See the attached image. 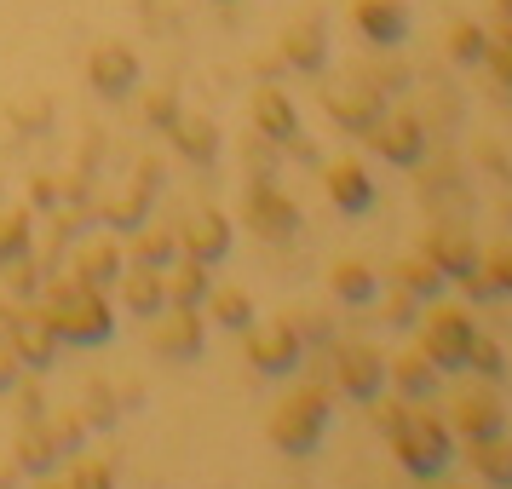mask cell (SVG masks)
Returning a JSON list of instances; mask_svg holds the SVG:
<instances>
[{
	"label": "cell",
	"instance_id": "obj_1",
	"mask_svg": "<svg viewBox=\"0 0 512 489\" xmlns=\"http://www.w3.org/2000/svg\"><path fill=\"white\" fill-rule=\"evenodd\" d=\"M41 294H47L52 317H58V340H70V346H104L116 334L110 300H104V288H93V282H75L70 271L64 277L47 271L41 277Z\"/></svg>",
	"mask_w": 512,
	"mask_h": 489
},
{
	"label": "cell",
	"instance_id": "obj_2",
	"mask_svg": "<svg viewBox=\"0 0 512 489\" xmlns=\"http://www.w3.org/2000/svg\"><path fill=\"white\" fill-rule=\"evenodd\" d=\"M392 455L409 478H420V484H432V478L449 472V461H455V432L443 426L438 409H426V397L403 409V426L392 432Z\"/></svg>",
	"mask_w": 512,
	"mask_h": 489
},
{
	"label": "cell",
	"instance_id": "obj_3",
	"mask_svg": "<svg viewBox=\"0 0 512 489\" xmlns=\"http://www.w3.org/2000/svg\"><path fill=\"white\" fill-rule=\"evenodd\" d=\"M420 340L415 346L426 351V363L438 374H461L466 369V346H472V334H478V323H472V311L466 305H443V300H426L420 305Z\"/></svg>",
	"mask_w": 512,
	"mask_h": 489
},
{
	"label": "cell",
	"instance_id": "obj_4",
	"mask_svg": "<svg viewBox=\"0 0 512 489\" xmlns=\"http://www.w3.org/2000/svg\"><path fill=\"white\" fill-rule=\"evenodd\" d=\"M328 386H300V392H288L271 409V443H277L282 455H317V443H323V426H328Z\"/></svg>",
	"mask_w": 512,
	"mask_h": 489
},
{
	"label": "cell",
	"instance_id": "obj_5",
	"mask_svg": "<svg viewBox=\"0 0 512 489\" xmlns=\"http://www.w3.org/2000/svg\"><path fill=\"white\" fill-rule=\"evenodd\" d=\"M6 346L18 351V363H24L29 374H47L52 363H58V317H52V305L41 300H12V311H6Z\"/></svg>",
	"mask_w": 512,
	"mask_h": 489
},
{
	"label": "cell",
	"instance_id": "obj_6",
	"mask_svg": "<svg viewBox=\"0 0 512 489\" xmlns=\"http://www.w3.org/2000/svg\"><path fill=\"white\" fill-rule=\"evenodd\" d=\"M443 426L455 432V438H489V432H507V409H501V392H495V380H466L455 386L449 397V409H443Z\"/></svg>",
	"mask_w": 512,
	"mask_h": 489
},
{
	"label": "cell",
	"instance_id": "obj_7",
	"mask_svg": "<svg viewBox=\"0 0 512 489\" xmlns=\"http://www.w3.org/2000/svg\"><path fill=\"white\" fill-rule=\"evenodd\" d=\"M150 346H156V357H167V363H196L202 346H208V317H202V305H162L156 323H150Z\"/></svg>",
	"mask_w": 512,
	"mask_h": 489
},
{
	"label": "cell",
	"instance_id": "obj_8",
	"mask_svg": "<svg viewBox=\"0 0 512 489\" xmlns=\"http://www.w3.org/2000/svg\"><path fill=\"white\" fill-rule=\"evenodd\" d=\"M248 363L259 374H294L305 357V334L294 323H248Z\"/></svg>",
	"mask_w": 512,
	"mask_h": 489
},
{
	"label": "cell",
	"instance_id": "obj_9",
	"mask_svg": "<svg viewBox=\"0 0 512 489\" xmlns=\"http://www.w3.org/2000/svg\"><path fill=\"white\" fill-rule=\"evenodd\" d=\"M357 139L369 144V150H380V156H386V162H397V167H415L420 156H426V127H420V116H409V110L369 121Z\"/></svg>",
	"mask_w": 512,
	"mask_h": 489
},
{
	"label": "cell",
	"instance_id": "obj_10",
	"mask_svg": "<svg viewBox=\"0 0 512 489\" xmlns=\"http://www.w3.org/2000/svg\"><path fill=\"white\" fill-rule=\"evenodd\" d=\"M242 219H248L265 242H282V236L300 231V208H294V196H288V190H277L271 179H254V185H248Z\"/></svg>",
	"mask_w": 512,
	"mask_h": 489
},
{
	"label": "cell",
	"instance_id": "obj_11",
	"mask_svg": "<svg viewBox=\"0 0 512 489\" xmlns=\"http://www.w3.org/2000/svg\"><path fill=\"white\" fill-rule=\"evenodd\" d=\"M127 271V248H121L116 231H93V236H75V254H70V277L75 282H93V288H110V282Z\"/></svg>",
	"mask_w": 512,
	"mask_h": 489
},
{
	"label": "cell",
	"instance_id": "obj_12",
	"mask_svg": "<svg viewBox=\"0 0 512 489\" xmlns=\"http://www.w3.org/2000/svg\"><path fill=\"white\" fill-rule=\"evenodd\" d=\"M334 386L346 397H357V403H369V397L386 392V357L374 346H334Z\"/></svg>",
	"mask_w": 512,
	"mask_h": 489
},
{
	"label": "cell",
	"instance_id": "obj_13",
	"mask_svg": "<svg viewBox=\"0 0 512 489\" xmlns=\"http://www.w3.org/2000/svg\"><path fill=\"white\" fill-rule=\"evenodd\" d=\"M87 87L104 98H127L139 87V52L121 47V41H98L87 52Z\"/></svg>",
	"mask_w": 512,
	"mask_h": 489
},
{
	"label": "cell",
	"instance_id": "obj_14",
	"mask_svg": "<svg viewBox=\"0 0 512 489\" xmlns=\"http://www.w3.org/2000/svg\"><path fill=\"white\" fill-rule=\"evenodd\" d=\"M173 236H179V254L196 259V265H219L231 254V219L219 208H196L185 225H173Z\"/></svg>",
	"mask_w": 512,
	"mask_h": 489
},
{
	"label": "cell",
	"instance_id": "obj_15",
	"mask_svg": "<svg viewBox=\"0 0 512 489\" xmlns=\"http://www.w3.org/2000/svg\"><path fill=\"white\" fill-rule=\"evenodd\" d=\"M420 254L432 259L443 271V282H461L472 277L478 265H484V254H478V242L461 231V225H438V231H426V242H420Z\"/></svg>",
	"mask_w": 512,
	"mask_h": 489
},
{
	"label": "cell",
	"instance_id": "obj_16",
	"mask_svg": "<svg viewBox=\"0 0 512 489\" xmlns=\"http://www.w3.org/2000/svg\"><path fill=\"white\" fill-rule=\"evenodd\" d=\"M323 190L340 213H369L374 208V179L357 156H334V162L323 167Z\"/></svg>",
	"mask_w": 512,
	"mask_h": 489
},
{
	"label": "cell",
	"instance_id": "obj_17",
	"mask_svg": "<svg viewBox=\"0 0 512 489\" xmlns=\"http://www.w3.org/2000/svg\"><path fill=\"white\" fill-rule=\"evenodd\" d=\"M351 24L363 29V41L392 52L409 35V6L403 0H351Z\"/></svg>",
	"mask_w": 512,
	"mask_h": 489
},
{
	"label": "cell",
	"instance_id": "obj_18",
	"mask_svg": "<svg viewBox=\"0 0 512 489\" xmlns=\"http://www.w3.org/2000/svg\"><path fill=\"white\" fill-rule=\"evenodd\" d=\"M282 58H288V70H305V75H317L328 64V29L317 12H300L282 29Z\"/></svg>",
	"mask_w": 512,
	"mask_h": 489
},
{
	"label": "cell",
	"instance_id": "obj_19",
	"mask_svg": "<svg viewBox=\"0 0 512 489\" xmlns=\"http://www.w3.org/2000/svg\"><path fill=\"white\" fill-rule=\"evenodd\" d=\"M167 139H173V150L196 167H208L213 156H219V127H213V116H202V110H179L173 127H167Z\"/></svg>",
	"mask_w": 512,
	"mask_h": 489
},
{
	"label": "cell",
	"instance_id": "obj_20",
	"mask_svg": "<svg viewBox=\"0 0 512 489\" xmlns=\"http://www.w3.org/2000/svg\"><path fill=\"white\" fill-rule=\"evenodd\" d=\"M466 466H472V478H484L489 489H512V438L507 432L466 438Z\"/></svg>",
	"mask_w": 512,
	"mask_h": 489
},
{
	"label": "cell",
	"instance_id": "obj_21",
	"mask_svg": "<svg viewBox=\"0 0 512 489\" xmlns=\"http://www.w3.org/2000/svg\"><path fill=\"white\" fill-rule=\"evenodd\" d=\"M116 288H121V305H127L133 317H144V323H150V317L167 305L162 265H127V271L116 277Z\"/></svg>",
	"mask_w": 512,
	"mask_h": 489
},
{
	"label": "cell",
	"instance_id": "obj_22",
	"mask_svg": "<svg viewBox=\"0 0 512 489\" xmlns=\"http://www.w3.org/2000/svg\"><path fill=\"white\" fill-rule=\"evenodd\" d=\"M254 127H259V139L288 144L294 133H300V110H294V98L282 93V87H259L254 93Z\"/></svg>",
	"mask_w": 512,
	"mask_h": 489
},
{
	"label": "cell",
	"instance_id": "obj_23",
	"mask_svg": "<svg viewBox=\"0 0 512 489\" xmlns=\"http://www.w3.org/2000/svg\"><path fill=\"white\" fill-rule=\"evenodd\" d=\"M386 380H392L397 397H409V403H420V397L438 392V369L426 363V351H420V346H409V351H397V357H386Z\"/></svg>",
	"mask_w": 512,
	"mask_h": 489
},
{
	"label": "cell",
	"instance_id": "obj_24",
	"mask_svg": "<svg viewBox=\"0 0 512 489\" xmlns=\"http://www.w3.org/2000/svg\"><path fill=\"white\" fill-rule=\"evenodd\" d=\"M12 461H18V472H29V478H41V472H58V443H52L47 420H24V432H18V443H12Z\"/></svg>",
	"mask_w": 512,
	"mask_h": 489
},
{
	"label": "cell",
	"instance_id": "obj_25",
	"mask_svg": "<svg viewBox=\"0 0 512 489\" xmlns=\"http://www.w3.org/2000/svg\"><path fill=\"white\" fill-rule=\"evenodd\" d=\"M323 104L346 133H363L369 121H380V93L374 87H334V93H323Z\"/></svg>",
	"mask_w": 512,
	"mask_h": 489
},
{
	"label": "cell",
	"instance_id": "obj_26",
	"mask_svg": "<svg viewBox=\"0 0 512 489\" xmlns=\"http://www.w3.org/2000/svg\"><path fill=\"white\" fill-rule=\"evenodd\" d=\"M127 265H167V259H179V236H173V225H133L127 231Z\"/></svg>",
	"mask_w": 512,
	"mask_h": 489
},
{
	"label": "cell",
	"instance_id": "obj_27",
	"mask_svg": "<svg viewBox=\"0 0 512 489\" xmlns=\"http://www.w3.org/2000/svg\"><path fill=\"white\" fill-rule=\"evenodd\" d=\"M162 282H167V305H202L208 288H213L208 265H196V259H185V254L162 265Z\"/></svg>",
	"mask_w": 512,
	"mask_h": 489
},
{
	"label": "cell",
	"instance_id": "obj_28",
	"mask_svg": "<svg viewBox=\"0 0 512 489\" xmlns=\"http://www.w3.org/2000/svg\"><path fill=\"white\" fill-rule=\"evenodd\" d=\"M328 288H334V300H346V305H369L380 294V277L363 259H334L328 265Z\"/></svg>",
	"mask_w": 512,
	"mask_h": 489
},
{
	"label": "cell",
	"instance_id": "obj_29",
	"mask_svg": "<svg viewBox=\"0 0 512 489\" xmlns=\"http://www.w3.org/2000/svg\"><path fill=\"white\" fill-rule=\"evenodd\" d=\"M150 196H156V190L127 185V190H116V196H104V202H98V219H104L110 231H133V225L150 219Z\"/></svg>",
	"mask_w": 512,
	"mask_h": 489
},
{
	"label": "cell",
	"instance_id": "obj_30",
	"mask_svg": "<svg viewBox=\"0 0 512 489\" xmlns=\"http://www.w3.org/2000/svg\"><path fill=\"white\" fill-rule=\"evenodd\" d=\"M202 317H208V323H219V328H236V334H242V328L254 323V300H248V288H231V282H225V288H208V300H202Z\"/></svg>",
	"mask_w": 512,
	"mask_h": 489
},
{
	"label": "cell",
	"instance_id": "obj_31",
	"mask_svg": "<svg viewBox=\"0 0 512 489\" xmlns=\"http://www.w3.org/2000/svg\"><path fill=\"white\" fill-rule=\"evenodd\" d=\"M392 282L403 288V294H415L420 305L443 294V271H438V265H432L426 254H403V259L392 265Z\"/></svg>",
	"mask_w": 512,
	"mask_h": 489
},
{
	"label": "cell",
	"instance_id": "obj_32",
	"mask_svg": "<svg viewBox=\"0 0 512 489\" xmlns=\"http://www.w3.org/2000/svg\"><path fill=\"white\" fill-rule=\"evenodd\" d=\"M35 248V208H0V265Z\"/></svg>",
	"mask_w": 512,
	"mask_h": 489
},
{
	"label": "cell",
	"instance_id": "obj_33",
	"mask_svg": "<svg viewBox=\"0 0 512 489\" xmlns=\"http://www.w3.org/2000/svg\"><path fill=\"white\" fill-rule=\"evenodd\" d=\"M41 277H47V271H41L35 254H18V259L0 265V288H6L12 300H35V294H41Z\"/></svg>",
	"mask_w": 512,
	"mask_h": 489
},
{
	"label": "cell",
	"instance_id": "obj_34",
	"mask_svg": "<svg viewBox=\"0 0 512 489\" xmlns=\"http://www.w3.org/2000/svg\"><path fill=\"white\" fill-rule=\"evenodd\" d=\"M81 420H87V432H110L121 420V403H116V392L110 386H98V380H87V392H81Z\"/></svg>",
	"mask_w": 512,
	"mask_h": 489
},
{
	"label": "cell",
	"instance_id": "obj_35",
	"mask_svg": "<svg viewBox=\"0 0 512 489\" xmlns=\"http://www.w3.org/2000/svg\"><path fill=\"white\" fill-rule=\"evenodd\" d=\"M41 420H47V432H52V443H58V455H64V461L81 455V443H87V420H81L75 403H64V409H52V415H41Z\"/></svg>",
	"mask_w": 512,
	"mask_h": 489
},
{
	"label": "cell",
	"instance_id": "obj_36",
	"mask_svg": "<svg viewBox=\"0 0 512 489\" xmlns=\"http://www.w3.org/2000/svg\"><path fill=\"white\" fill-rule=\"evenodd\" d=\"M484 64H489V75H495V87L512 93V18H501L495 35L484 41Z\"/></svg>",
	"mask_w": 512,
	"mask_h": 489
},
{
	"label": "cell",
	"instance_id": "obj_37",
	"mask_svg": "<svg viewBox=\"0 0 512 489\" xmlns=\"http://www.w3.org/2000/svg\"><path fill=\"white\" fill-rule=\"evenodd\" d=\"M70 489H116V466L104 455H70Z\"/></svg>",
	"mask_w": 512,
	"mask_h": 489
},
{
	"label": "cell",
	"instance_id": "obj_38",
	"mask_svg": "<svg viewBox=\"0 0 512 489\" xmlns=\"http://www.w3.org/2000/svg\"><path fill=\"white\" fill-rule=\"evenodd\" d=\"M466 369L478 374V380H501V374H507V351L495 346L489 334H472V346H466Z\"/></svg>",
	"mask_w": 512,
	"mask_h": 489
},
{
	"label": "cell",
	"instance_id": "obj_39",
	"mask_svg": "<svg viewBox=\"0 0 512 489\" xmlns=\"http://www.w3.org/2000/svg\"><path fill=\"white\" fill-rule=\"evenodd\" d=\"M179 110H185V104H179V93H173V87H150V93H144V104H139V116H144V127H150V133H167Z\"/></svg>",
	"mask_w": 512,
	"mask_h": 489
},
{
	"label": "cell",
	"instance_id": "obj_40",
	"mask_svg": "<svg viewBox=\"0 0 512 489\" xmlns=\"http://www.w3.org/2000/svg\"><path fill=\"white\" fill-rule=\"evenodd\" d=\"M484 41L489 29L461 18V24H449V58H461V64H484Z\"/></svg>",
	"mask_w": 512,
	"mask_h": 489
},
{
	"label": "cell",
	"instance_id": "obj_41",
	"mask_svg": "<svg viewBox=\"0 0 512 489\" xmlns=\"http://www.w3.org/2000/svg\"><path fill=\"white\" fill-rule=\"evenodd\" d=\"M6 397L18 403V415H24V420H41V409H47V397H41V380H35L29 369L18 374L12 386H6Z\"/></svg>",
	"mask_w": 512,
	"mask_h": 489
},
{
	"label": "cell",
	"instance_id": "obj_42",
	"mask_svg": "<svg viewBox=\"0 0 512 489\" xmlns=\"http://www.w3.org/2000/svg\"><path fill=\"white\" fill-rule=\"evenodd\" d=\"M403 409H409V397H369V415H374V426H380V432H386V438H392L397 426H403Z\"/></svg>",
	"mask_w": 512,
	"mask_h": 489
},
{
	"label": "cell",
	"instance_id": "obj_43",
	"mask_svg": "<svg viewBox=\"0 0 512 489\" xmlns=\"http://www.w3.org/2000/svg\"><path fill=\"white\" fill-rule=\"evenodd\" d=\"M484 271L495 277V288H501V294H512V242H495V248H489Z\"/></svg>",
	"mask_w": 512,
	"mask_h": 489
},
{
	"label": "cell",
	"instance_id": "obj_44",
	"mask_svg": "<svg viewBox=\"0 0 512 489\" xmlns=\"http://www.w3.org/2000/svg\"><path fill=\"white\" fill-rule=\"evenodd\" d=\"M64 196H58V173H29V208H58Z\"/></svg>",
	"mask_w": 512,
	"mask_h": 489
},
{
	"label": "cell",
	"instance_id": "obj_45",
	"mask_svg": "<svg viewBox=\"0 0 512 489\" xmlns=\"http://www.w3.org/2000/svg\"><path fill=\"white\" fill-rule=\"evenodd\" d=\"M386 323H397V328H415V323H420V300H415V294H403V288H397L392 300H386Z\"/></svg>",
	"mask_w": 512,
	"mask_h": 489
},
{
	"label": "cell",
	"instance_id": "obj_46",
	"mask_svg": "<svg viewBox=\"0 0 512 489\" xmlns=\"http://www.w3.org/2000/svg\"><path fill=\"white\" fill-rule=\"evenodd\" d=\"M455 288H461L466 300H495V294H501V288H495V277H489L484 265H478L472 277H461V282H455Z\"/></svg>",
	"mask_w": 512,
	"mask_h": 489
},
{
	"label": "cell",
	"instance_id": "obj_47",
	"mask_svg": "<svg viewBox=\"0 0 512 489\" xmlns=\"http://www.w3.org/2000/svg\"><path fill=\"white\" fill-rule=\"evenodd\" d=\"M133 185H144V190H156V185H162V162H156L150 150H144L139 162H133Z\"/></svg>",
	"mask_w": 512,
	"mask_h": 489
},
{
	"label": "cell",
	"instance_id": "obj_48",
	"mask_svg": "<svg viewBox=\"0 0 512 489\" xmlns=\"http://www.w3.org/2000/svg\"><path fill=\"white\" fill-rule=\"evenodd\" d=\"M12 116L24 121L29 133H41V127H47V104H41V98H29V104H18V110H12Z\"/></svg>",
	"mask_w": 512,
	"mask_h": 489
},
{
	"label": "cell",
	"instance_id": "obj_49",
	"mask_svg": "<svg viewBox=\"0 0 512 489\" xmlns=\"http://www.w3.org/2000/svg\"><path fill=\"white\" fill-rule=\"evenodd\" d=\"M18 374H24V363H18V351H12L6 340H0V392H6V386H12Z\"/></svg>",
	"mask_w": 512,
	"mask_h": 489
},
{
	"label": "cell",
	"instance_id": "obj_50",
	"mask_svg": "<svg viewBox=\"0 0 512 489\" xmlns=\"http://www.w3.org/2000/svg\"><path fill=\"white\" fill-rule=\"evenodd\" d=\"M35 489H70V484H64V478H52V472H41V478H35Z\"/></svg>",
	"mask_w": 512,
	"mask_h": 489
},
{
	"label": "cell",
	"instance_id": "obj_51",
	"mask_svg": "<svg viewBox=\"0 0 512 489\" xmlns=\"http://www.w3.org/2000/svg\"><path fill=\"white\" fill-rule=\"evenodd\" d=\"M495 12H501V18H512V0H495Z\"/></svg>",
	"mask_w": 512,
	"mask_h": 489
},
{
	"label": "cell",
	"instance_id": "obj_52",
	"mask_svg": "<svg viewBox=\"0 0 512 489\" xmlns=\"http://www.w3.org/2000/svg\"><path fill=\"white\" fill-rule=\"evenodd\" d=\"M432 489H466V484H443V478H432Z\"/></svg>",
	"mask_w": 512,
	"mask_h": 489
},
{
	"label": "cell",
	"instance_id": "obj_53",
	"mask_svg": "<svg viewBox=\"0 0 512 489\" xmlns=\"http://www.w3.org/2000/svg\"><path fill=\"white\" fill-rule=\"evenodd\" d=\"M219 6H225V0H219Z\"/></svg>",
	"mask_w": 512,
	"mask_h": 489
}]
</instances>
